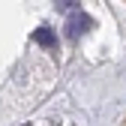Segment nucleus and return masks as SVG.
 Returning a JSON list of instances; mask_svg holds the SVG:
<instances>
[{
    "label": "nucleus",
    "instance_id": "f257e3e1",
    "mask_svg": "<svg viewBox=\"0 0 126 126\" xmlns=\"http://www.w3.org/2000/svg\"><path fill=\"white\" fill-rule=\"evenodd\" d=\"M93 21L87 18V15H72L69 18V36H78V33H84V30L90 27Z\"/></svg>",
    "mask_w": 126,
    "mask_h": 126
},
{
    "label": "nucleus",
    "instance_id": "f03ea898",
    "mask_svg": "<svg viewBox=\"0 0 126 126\" xmlns=\"http://www.w3.org/2000/svg\"><path fill=\"white\" fill-rule=\"evenodd\" d=\"M33 39H36L39 45H45V48H54V45H57V36L51 33V30H48V27H39V30H36V33H33Z\"/></svg>",
    "mask_w": 126,
    "mask_h": 126
},
{
    "label": "nucleus",
    "instance_id": "7ed1b4c3",
    "mask_svg": "<svg viewBox=\"0 0 126 126\" xmlns=\"http://www.w3.org/2000/svg\"><path fill=\"white\" fill-rule=\"evenodd\" d=\"M57 6H60V9H66V6H72V0H57Z\"/></svg>",
    "mask_w": 126,
    "mask_h": 126
}]
</instances>
